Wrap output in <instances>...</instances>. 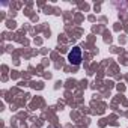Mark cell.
<instances>
[{"instance_id": "obj_1", "label": "cell", "mask_w": 128, "mask_h": 128, "mask_svg": "<svg viewBox=\"0 0 128 128\" xmlns=\"http://www.w3.org/2000/svg\"><path fill=\"white\" fill-rule=\"evenodd\" d=\"M68 60H70L71 65H76V66L80 65V63H82V48L74 47L70 51V54H68Z\"/></svg>"}]
</instances>
